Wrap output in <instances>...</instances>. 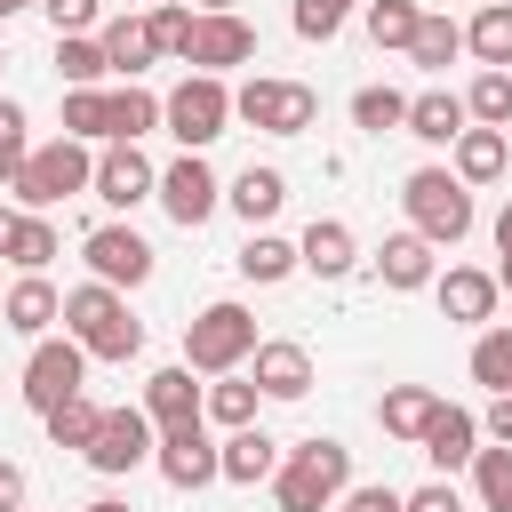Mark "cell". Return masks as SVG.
<instances>
[{
    "label": "cell",
    "instance_id": "6da1fadb",
    "mask_svg": "<svg viewBox=\"0 0 512 512\" xmlns=\"http://www.w3.org/2000/svg\"><path fill=\"white\" fill-rule=\"evenodd\" d=\"M64 336H72L88 360H136V352H144V320H136L128 296L104 288V280L64 288Z\"/></svg>",
    "mask_w": 512,
    "mask_h": 512
},
{
    "label": "cell",
    "instance_id": "7a4b0ae2",
    "mask_svg": "<svg viewBox=\"0 0 512 512\" xmlns=\"http://www.w3.org/2000/svg\"><path fill=\"white\" fill-rule=\"evenodd\" d=\"M344 488H352V448L344 440L312 432V440L280 448V472H272V504L280 512H328Z\"/></svg>",
    "mask_w": 512,
    "mask_h": 512
},
{
    "label": "cell",
    "instance_id": "3957f363",
    "mask_svg": "<svg viewBox=\"0 0 512 512\" xmlns=\"http://www.w3.org/2000/svg\"><path fill=\"white\" fill-rule=\"evenodd\" d=\"M88 176H96V152L80 144V136H48V144H32L24 152V168H16V208H32V216H48V208H64L72 192H88Z\"/></svg>",
    "mask_w": 512,
    "mask_h": 512
},
{
    "label": "cell",
    "instance_id": "277c9868",
    "mask_svg": "<svg viewBox=\"0 0 512 512\" xmlns=\"http://www.w3.org/2000/svg\"><path fill=\"white\" fill-rule=\"evenodd\" d=\"M400 208H408V232H424L432 248H456L480 216H472V184L456 168H408L400 184Z\"/></svg>",
    "mask_w": 512,
    "mask_h": 512
},
{
    "label": "cell",
    "instance_id": "5b68a950",
    "mask_svg": "<svg viewBox=\"0 0 512 512\" xmlns=\"http://www.w3.org/2000/svg\"><path fill=\"white\" fill-rule=\"evenodd\" d=\"M248 352H256V312L248 304H200L192 320H184V368L192 376H232V368H248Z\"/></svg>",
    "mask_w": 512,
    "mask_h": 512
},
{
    "label": "cell",
    "instance_id": "8992f818",
    "mask_svg": "<svg viewBox=\"0 0 512 512\" xmlns=\"http://www.w3.org/2000/svg\"><path fill=\"white\" fill-rule=\"evenodd\" d=\"M160 128L184 144V152H208L224 128H232V88L216 72H184L168 96H160Z\"/></svg>",
    "mask_w": 512,
    "mask_h": 512
},
{
    "label": "cell",
    "instance_id": "52a82bcc",
    "mask_svg": "<svg viewBox=\"0 0 512 512\" xmlns=\"http://www.w3.org/2000/svg\"><path fill=\"white\" fill-rule=\"evenodd\" d=\"M232 120H248L256 136H304V128H320V96H312L304 80L256 72L248 88H232Z\"/></svg>",
    "mask_w": 512,
    "mask_h": 512
},
{
    "label": "cell",
    "instance_id": "ba28073f",
    "mask_svg": "<svg viewBox=\"0 0 512 512\" xmlns=\"http://www.w3.org/2000/svg\"><path fill=\"white\" fill-rule=\"evenodd\" d=\"M152 200L184 224V232H200L216 208H224V184H216V168H208V152H176L168 168H160V184H152Z\"/></svg>",
    "mask_w": 512,
    "mask_h": 512
},
{
    "label": "cell",
    "instance_id": "9c48e42d",
    "mask_svg": "<svg viewBox=\"0 0 512 512\" xmlns=\"http://www.w3.org/2000/svg\"><path fill=\"white\" fill-rule=\"evenodd\" d=\"M88 384V352L72 336H32V360H24V408L48 416L56 400H72Z\"/></svg>",
    "mask_w": 512,
    "mask_h": 512
},
{
    "label": "cell",
    "instance_id": "30bf717a",
    "mask_svg": "<svg viewBox=\"0 0 512 512\" xmlns=\"http://www.w3.org/2000/svg\"><path fill=\"white\" fill-rule=\"evenodd\" d=\"M256 56V24L240 16V8H200L192 16V40H184V64L192 72H232V64H248Z\"/></svg>",
    "mask_w": 512,
    "mask_h": 512
},
{
    "label": "cell",
    "instance_id": "8fae6325",
    "mask_svg": "<svg viewBox=\"0 0 512 512\" xmlns=\"http://www.w3.org/2000/svg\"><path fill=\"white\" fill-rule=\"evenodd\" d=\"M80 256H88V280H104V288H144L152 280V240L136 232V224H96L88 240H80Z\"/></svg>",
    "mask_w": 512,
    "mask_h": 512
},
{
    "label": "cell",
    "instance_id": "7c38bea8",
    "mask_svg": "<svg viewBox=\"0 0 512 512\" xmlns=\"http://www.w3.org/2000/svg\"><path fill=\"white\" fill-rule=\"evenodd\" d=\"M152 464L168 488H208L216 480V440H208V416H184V424H152Z\"/></svg>",
    "mask_w": 512,
    "mask_h": 512
},
{
    "label": "cell",
    "instance_id": "4fadbf2b",
    "mask_svg": "<svg viewBox=\"0 0 512 512\" xmlns=\"http://www.w3.org/2000/svg\"><path fill=\"white\" fill-rule=\"evenodd\" d=\"M104 480H120V472H136V464H152V416L144 408H104V424H96V440L80 448Z\"/></svg>",
    "mask_w": 512,
    "mask_h": 512
},
{
    "label": "cell",
    "instance_id": "5bb4252c",
    "mask_svg": "<svg viewBox=\"0 0 512 512\" xmlns=\"http://www.w3.org/2000/svg\"><path fill=\"white\" fill-rule=\"evenodd\" d=\"M248 376H256L264 400H304V392H312V352H304L296 336H256Z\"/></svg>",
    "mask_w": 512,
    "mask_h": 512
},
{
    "label": "cell",
    "instance_id": "9a60e30c",
    "mask_svg": "<svg viewBox=\"0 0 512 512\" xmlns=\"http://www.w3.org/2000/svg\"><path fill=\"white\" fill-rule=\"evenodd\" d=\"M152 184H160V168H152L136 144H104V152H96L88 192H96L104 208H136V200H152Z\"/></svg>",
    "mask_w": 512,
    "mask_h": 512
},
{
    "label": "cell",
    "instance_id": "2e32d148",
    "mask_svg": "<svg viewBox=\"0 0 512 512\" xmlns=\"http://www.w3.org/2000/svg\"><path fill=\"white\" fill-rule=\"evenodd\" d=\"M432 296H440V312L456 320V328H488L496 320V272H480V264H448V272H432Z\"/></svg>",
    "mask_w": 512,
    "mask_h": 512
},
{
    "label": "cell",
    "instance_id": "e0dca14e",
    "mask_svg": "<svg viewBox=\"0 0 512 512\" xmlns=\"http://www.w3.org/2000/svg\"><path fill=\"white\" fill-rule=\"evenodd\" d=\"M432 272H440V248H432L424 232H384V248H376V280H384L392 296L432 288Z\"/></svg>",
    "mask_w": 512,
    "mask_h": 512
},
{
    "label": "cell",
    "instance_id": "ac0fdd59",
    "mask_svg": "<svg viewBox=\"0 0 512 512\" xmlns=\"http://www.w3.org/2000/svg\"><path fill=\"white\" fill-rule=\"evenodd\" d=\"M416 448H424V456H432V472L448 480V472H464V464L480 456V416H472V408H448V400H440Z\"/></svg>",
    "mask_w": 512,
    "mask_h": 512
},
{
    "label": "cell",
    "instance_id": "d6986e66",
    "mask_svg": "<svg viewBox=\"0 0 512 512\" xmlns=\"http://www.w3.org/2000/svg\"><path fill=\"white\" fill-rule=\"evenodd\" d=\"M272 472H280V440H272L264 424H240V432H224V440H216V480L256 488V480H272Z\"/></svg>",
    "mask_w": 512,
    "mask_h": 512
},
{
    "label": "cell",
    "instance_id": "ffe728a7",
    "mask_svg": "<svg viewBox=\"0 0 512 512\" xmlns=\"http://www.w3.org/2000/svg\"><path fill=\"white\" fill-rule=\"evenodd\" d=\"M96 48H104V72H120V80H144V72L160 64L144 8H136V16H104V24H96Z\"/></svg>",
    "mask_w": 512,
    "mask_h": 512
},
{
    "label": "cell",
    "instance_id": "44dd1931",
    "mask_svg": "<svg viewBox=\"0 0 512 512\" xmlns=\"http://www.w3.org/2000/svg\"><path fill=\"white\" fill-rule=\"evenodd\" d=\"M464 128H472V112H464V96H456V88H424V96H408V120H400V136H416V144L448 152Z\"/></svg>",
    "mask_w": 512,
    "mask_h": 512
},
{
    "label": "cell",
    "instance_id": "7402d4cb",
    "mask_svg": "<svg viewBox=\"0 0 512 512\" xmlns=\"http://www.w3.org/2000/svg\"><path fill=\"white\" fill-rule=\"evenodd\" d=\"M360 264V240H352V224H336V216H312L304 224V240H296V272H312V280H344Z\"/></svg>",
    "mask_w": 512,
    "mask_h": 512
},
{
    "label": "cell",
    "instance_id": "603a6c76",
    "mask_svg": "<svg viewBox=\"0 0 512 512\" xmlns=\"http://www.w3.org/2000/svg\"><path fill=\"white\" fill-rule=\"evenodd\" d=\"M152 128H160V96H152L144 80L104 88V144H136V136H152Z\"/></svg>",
    "mask_w": 512,
    "mask_h": 512
},
{
    "label": "cell",
    "instance_id": "cb8c5ba5",
    "mask_svg": "<svg viewBox=\"0 0 512 512\" xmlns=\"http://www.w3.org/2000/svg\"><path fill=\"white\" fill-rule=\"evenodd\" d=\"M224 208H232V216H248V232H256V224H272V216L288 208V176H280V168H256V160H248V168H240V176L224 184Z\"/></svg>",
    "mask_w": 512,
    "mask_h": 512
},
{
    "label": "cell",
    "instance_id": "d4e9b609",
    "mask_svg": "<svg viewBox=\"0 0 512 512\" xmlns=\"http://www.w3.org/2000/svg\"><path fill=\"white\" fill-rule=\"evenodd\" d=\"M0 320H8L16 336H48V328L64 320V296L48 288V272H24V280L8 288V304H0Z\"/></svg>",
    "mask_w": 512,
    "mask_h": 512
},
{
    "label": "cell",
    "instance_id": "484cf974",
    "mask_svg": "<svg viewBox=\"0 0 512 512\" xmlns=\"http://www.w3.org/2000/svg\"><path fill=\"white\" fill-rule=\"evenodd\" d=\"M504 160H512L504 128H480V120H472V128H464V136L448 144V168H456L464 184H496V176H504Z\"/></svg>",
    "mask_w": 512,
    "mask_h": 512
},
{
    "label": "cell",
    "instance_id": "4316f807",
    "mask_svg": "<svg viewBox=\"0 0 512 512\" xmlns=\"http://www.w3.org/2000/svg\"><path fill=\"white\" fill-rule=\"evenodd\" d=\"M144 416H152V424H184V416H200V384H192L184 360L144 376Z\"/></svg>",
    "mask_w": 512,
    "mask_h": 512
},
{
    "label": "cell",
    "instance_id": "83f0119b",
    "mask_svg": "<svg viewBox=\"0 0 512 512\" xmlns=\"http://www.w3.org/2000/svg\"><path fill=\"white\" fill-rule=\"evenodd\" d=\"M232 264H240V280H256V288H280V280L296 272V240H280V232H264V224H256V232L240 240V256H232Z\"/></svg>",
    "mask_w": 512,
    "mask_h": 512
},
{
    "label": "cell",
    "instance_id": "f1b7e54d",
    "mask_svg": "<svg viewBox=\"0 0 512 512\" xmlns=\"http://www.w3.org/2000/svg\"><path fill=\"white\" fill-rule=\"evenodd\" d=\"M432 408H440V392H432V384H392V392L376 400V424H384L392 440H424Z\"/></svg>",
    "mask_w": 512,
    "mask_h": 512
},
{
    "label": "cell",
    "instance_id": "f546056e",
    "mask_svg": "<svg viewBox=\"0 0 512 512\" xmlns=\"http://www.w3.org/2000/svg\"><path fill=\"white\" fill-rule=\"evenodd\" d=\"M464 56L512 72V0H480V16L464 24Z\"/></svg>",
    "mask_w": 512,
    "mask_h": 512
},
{
    "label": "cell",
    "instance_id": "4dcf8cb0",
    "mask_svg": "<svg viewBox=\"0 0 512 512\" xmlns=\"http://www.w3.org/2000/svg\"><path fill=\"white\" fill-rule=\"evenodd\" d=\"M256 400H264V392H256V376H240V368H232V376H216V384L200 392V416H208V424H224V432H240V424H256Z\"/></svg>",
    "mask_w": 512,
    "mask_h": 512
},
{
    "label": "cell",
    "instance_id": "1f68e13d",
    "mask_svg": "<svg viewBox=\"0 0 512 512\" xmlns=\"http://www.w3.org/2000/svg\"><path fill=\"white\" fill-rule=\"evenodd\" d=\"M456 56H464V24H448V16L424 8V16H416V40H408V64H416V72H448Z\"/></svg>",
    "mask_w": 512,
    "mask_h": 512
},
{
    "label": "cell",
    "instance_id": "d6a6232c",
    "mask_svg": "<svg viewBox=\"0 0 512 512\" xmlns=\"http://www.w3.org/2000/svg\"><path fill=\"white\" fill-rule=\"evenodd\" d=\"M56 256H64L56 224H48V216H32V208H16V232H8V264H16V272H48Z\"/></svg>",
    "mask_w": 512,
    "mask_h": 512
},
{
    "label": "cell",
    "instance_id": "836d02e7",
    "mask_svg": "<svg viewBox=\"0 0 512 512\" xmlns=\"http://www.w3.org/2000/svg\"><path fill=\"white\" fill-rule=\"evenodd\" d=\"M464 472H472V496H480V512H512V448H504V440H488V448H480Z\"/></svg>",
    "mask_w": 512,
    "mask_h": 512
},
{
    "label": "cell",
    "instance_id": "e575fe53",
    "mask_svg": "<svg viewBox=\"0 0 512 512\" xmlns=\"http://www.w3.org/2000/svg\"><path fill=\"white\" fill-rule=\"evenodd\" d=\"M56 80H64V88H104V48H96V32H56Z\"/></svg>",
    "mask_w": 512,
    "mask_h": 512
},
{
    "label": "cell",
    "instance_id": "d590c367",
    "mask_svg": "<svg viewBox=\"0 0 512 512\" xmlns=\"http://www.w3.org/2000/svg\"><path fill=\"white\" fill-rule=\"evenodd\" d=\"M464 112H472L480 128H512V72L480 64V72H472V88H464Z\"/></svg>",
    "mask_w": 512,
    "mask_h": 512
},
{
    "label": "cell",
    "instance_id": "8d00e7d4",
    "mask_svg": "<svg viewBox=\"0 0 512 512\" xmlns=\"http://www.w3.org/2000/svg\"><path fill=\"white\" fill-rule=\"evenodd\" d=\"M40 424H48V440H56V448H88V440H96V424H104V408H96L88 392H72V400H56Z\"/></svg>",
    "mask_w": 512,
    "mask_h": 512
},
{
    "label": "cell",
    "instance_id": "74e56055",
    "mask_svg": "<svg viewBox=\"0 0 512 512\" xmlns=\"http://www.w3.org/2000/svg\"><path fill=\"white\" fill-rule=\"evenodd\" d=\"M472 384L512 392V328H472Z\"/></svg>",
    "mask_w": 512,
    "mask_h": 512
},
{
    "label": "cell",
    "instance_id": "f35d334b",
    "mask_svg": "<svg viewBox=\"0 0 512 512\" xmlns=\"http://www.w3.org/2000/svg\"><path fill=\"white\" fill-rule=\"evenodd\" d=\"M400 120H408V96H400V88H384V80H376V88H360V96H352V128H360V136H392Z\"/></svg>",
    "mask_w": 512,
    "mask_h": 512
},
{
    "label": "cell",
    "instance_id": "ab89813d",
    "mask_svg": "<svg viewBox=\"0 0 512 512\" xmlns=\"http://www.w3.org/2000/svg\"><path fill=\"white\" fill-rule=\"evenodd\" d=\"M416 16H424L416 0H368V40L408 56V40H416Z\"/></svg>",
    "mask_w": 512,
    "mask_h": 512
},
{
    "label": "cell",
    "instance_id": "60d3db41",
    "mask_svg": "<svg viewBox=\"0 0 512 512\" xmlns=\"http://www.w3.org/2000/svg\"><path fill=\"white\" fill-rule=\"evenodd\" d=\"M192 16H200L192 0H152V8H144V24H152V48H160V56H184V40H192Z\"/></svg>",
    "mask_w": 512,
    "mask_h": 512
},
{
    "label": "cell",
    "instance_id": "b9f144b4",
    "mask_svg": "<svg viewBox=\"0 0 512 512\" xmlns=\"http://www.w3.org/2000/svg\"><path fill=\"white\" fill-rule=\"evenodd\" d=\"M64 136L104 144V88H64Z\"/></svg>",
    "mask_w": 512,
    "mask_h": 512
},
{
    "label": "cell",
    "instance_id": "7bdbcfd3",
    "mask_svg": "<svg viewBox=\"0 0 512 512\" xmlns=\"http://www.w3.org/2000/svg\"><path fill=\"white\" fill-rule=\"evenodd\" d=\"M344 16H352V0H296V8H288L296 40H336V32H344Z\"/></svg>",
    "mask_w": 512,
    "mask_h": 512
},
{
    "label": "cell",
    "instance_id": "ee69618b",
    "mask_svg": "<svg viewBox=\"0 0 512 512\" xmlns=\"http://www.w3.org/2000/svg\"><path fill=\"white\" fill-rule=\"evenodd\" d=\"M32 120H24V104L16 96H0V184H16V168H24V152H32V136H24Z\"/></svg>",
    "mask_w": 512,
    "mask_h": 512
},
{
    "label": "cell",
    "instance_id": "f6af8a7d",
    "mask_svg": "<svg viewBox=\"0 0 512 512\" xmlns=\"http://www.w3.org/2000/svg\"><path fill=\"white\" fill-rule=\"evenodd\" d=\"M40 16H48L56 32H96V24H104V0H40Z\"/></svg>",
    "mask_w": 512,
    "mask_h": 512
},
{
    "label": "cell",
    "instance_id": "bcb514c9",
    "mask_svg": "<svg viewBox=\"0 0 512 512\" xmlns=\"http://www.w3.org/2000/svg\"><path fill=\"white\" fill-rule=\"evenodd\" d=\"M336 512H400V488H384V480H352V488L336 496Z\"/></svg>",
    "mask_w": 512,
    "mask_h": 512
},
{
    "label": "cell",
    "instance_id": "7dc6e473",
    "mask_svg": "<svg viewBox=\"0 0 512 512\" xmlns=\"http://www.w3.org/2000/svg\"><path fill=\"white\" fill-rule=\"evenodd\" d=\"M400 512H464V496H456V480H424L400 496Z\"/></svg>",
    "mask_w": 512,
    "mask_h": 512
},
{
    "label": "cell",
    "instance_id": "c3c4849f",
    "mask_svg": "<svg viewBox=\"0 0 512 512\" xmlns=\"http://www.w3.org/2000/svg\"><path fill=\"white\" fill-rule=\"evenodd\" d=\"M480 432L512 448V392H488V416H480Z\"/></svg>",
    "mask_w": 512,
    "mask_h": 512
},
{
    "label": "cell",
    "instance_id": "681fc988",
    "mask_svg": "<svg viewBox=\"0 0 512 512\" xmlns=\"http://www.w3.org/2000/svg\"><path fill=\"white\" fill-rule=\"evenodd\" d=\"M504 248H512V200L496 208V256H504Z\"/></svg>",
    "mask_w": 512,
    "mask_h": 512
},
{
    "label": "cell",
    "instance_id": "f907efd6",
    "mask_svg": "<svg viewBox=\"0 0 512 512\" xmlns=\"http://www.w3.org/2000/svg\"><path fill=\"white\" fill-rule=\"evenodd\" d=\"M8 232H16V208H0V256H8Z\"/></svg>",
    "mask_w": 512,
    "mask_h": 512
},
{
    "label": "cell",
    "instance_id": "816d5d0a",
    "mask_svg": "<svg viewBox=\"0 0 512 512\" xmlns=\"http://www.w3.org/2000/svg\"><path fill=\"white\" fill-rule=\"evenodd\" d=\"M496 288H512V248H504V256H496Z\"/></svg>",
    "mask_w": 512,
    "mask_h": 512
},
{
    "label": "cell",
    "instance_id": "f5cc1de1",
    "mask_svg": "<svg viewBox=\"0 0 512 512\" xmlns=\"http://www.w3.org/2000/svg\"><path fill=\"white\" fill-rule=\"evenodd\" d=\"M80 512H128V504H120V496H96V504H80Z\"/></svg>",
    "mask_w": 512,
    "mask_h": 512
},
{
    "label": "cell",
    "instance_id": "db71d44e",
    "mask_svg": "<svg viewBox=\"0 0 512 512\" xmlns=\"http://www.w3.org/2000/svg\"><path fill=\"white\" fill-rule=\"evenodd\" d=\"M24 8H40V0H0V24H8V16H24Z\"/></svg>",
    "mask_w": 512,
    "mask_h": 512
},
{
    "label": "cell",
    "instance_id": "11a10c76",
    "mask_svg": "<svg viewBox=\"0 0 512 512\" xmlns=\"http://www.w3.org/2000/svg\"><path fill=\"white\" fill-rule=\"evenodd\" d=\"M192 8H232V0H192Z\"/></svg>",
    "mask_w": 512,
    "mask_h": 512
},
{
    "label": "cell",
    "instance_id": "9f6ffc18",
    "mask_svg": "<svg viewBox=\"0 0 512 512\" xmlns=\"http://www.w3.org/2000/svg\"><path fill=\"white\" fill-rule=\"evenodd\" d=\"M0 64H8V40H0Z\"/></svg>",
    "mask_w": 512,
    "mask_h": 512
},
{
    "label": "cell",
    "instance_id": "6f0895ef",
    "mask_svg": "<svg viewBox=\"0 0 512 512\" xmlns=\"http://www.w3.org/2000/svg\"><path fill=\"white\" fill-rule=\"evenodd\" d=\"M0 512H8V488H0Z\"/></svg>",
    "mask_w": 512,
    "mask_h": 512
},
{
    "label": "cell",
    "instance_id": "680465c9",
    "mask_svg": "<svg viewBox=\"0 0 512 512\" xmlns=\"http://www.w3.org/2000/svg\"><path fill=\"white\" fill-rule=\"evenodd\" d=\"M136 8H152V0H136Z\"/></svg>",
    "mask_w": 512,
    "mask_h": 512
}]
</instances>
